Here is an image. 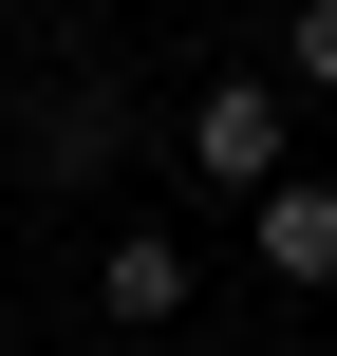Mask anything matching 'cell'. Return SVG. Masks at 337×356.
<instances>
[{
  "mask_svg": "<svg viewBox=\"0 0 337 356\" xmlns=\"http://www.w3.org/2000/svg\"><path fill=\"white\" fill-rule=\"evenodd\" d=\"M281 131H300V94H281V75H206V94H188V169H206V188H225V207H244V188H281V169H300V150H281Z\"/></svg>",
  "mask_w": 337,
  "mask_h": 356,
  "instance_id": "1",
  "label": "cell"
},
{
  "mask_svg": "<svg viewBox=\"0 0 337 356\" xmlns=\"http://www.w3.org/2000/svg\"><path fill=\"white\" fill-rule=\"evenodd\" d=\"M244 263H263L281 300H319V282H337V169H281V188H244Z\"/></svg>",
  "mask_w": 337,
  "mask_h": 356,
  "instance_id": "2",
  "label": "cell"
},
{
  "mask_svg": "<svg viewBox=\"0 0 337 356\" xmlns=\"http://www.w3.org/2000/svg\"><path fill=\"white\" fill-rule=\"evenodd\" d=\"M188 282H206V263H188V225H113V244H94L113 338H169V319H188Z\"/></svg>",
  "mask_w": 337,
  "mask_h": 356,
  "instance_id": "3",
  "label": "cell"
},
{
  "mask_svg": "<svg viewBox=\"0 0 337 356\" xmlns=\"http://www.w3.org/2000/svg\"><path fill=\"white\" fill-rule=\"evenodd\" d=\"M38 169H56V188H75V169H113V75H75V94L38 113Z\"/></svg>",
  "mask_w": 337,
  "mask_h": 356,
  "instance_id": "4",
  "label": "cell"
},
{
  "mask_svg": "<svg viewBox=\"0 0 337 356\" xmlns=\"http://www.w3.org/2000/svg\"><path fill=\"white\" fill-rule=\"evenodd\" d=\"M281 94H319V113H337V0H300V19H281Z\"/></svg>",
  "mask_w": 337,
  "mask_h": 356,
  "instance_id": "5",
  "label": "cell"
},
{
  "mask_svg": "<svg viewBox=\"0 0 337 356\" xmlns=\"http://www.w3.org/2000/svg\"><path fill=\"white\" fill-rule=\"evenodd\" d=\"M0 19H19V0H0Z\"/></svg>",
  "mask_w": 337,
  "mask_h": 356,
  "instance_id": "6",
  "label": "cell"
}]
</instances>
